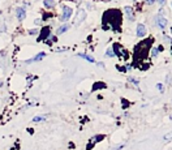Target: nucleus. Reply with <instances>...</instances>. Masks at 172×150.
Instances as JSON below:
<instances>
[{"instance_id":"24","label":"nucleus","mask_w":172,"mask_h":150,"mask_svg":"<svg viewBox=\"0 0 172 150\" xmlns=\"http://www.w3.org/2000/svg\"><path fill=\"white\" fill-rule=\"evenodd\" d=\"M134 1H136V0H134Z\"/></svg>"},{"instance_id":"14","label":"nucleus","mask_w":172,"mask_h":150,"mask_svg":"<svg viewBox=\"0 0 172 150\" xmlns=\"http://www.w3.org/2000/svg\"><path fill=\"white\" fill-rule=\"evenodd\" d=\"M106 54H107V56H110V57H114L115 56V52L112 51V48H108Z\"/></svg>"},{"instance_id":"16","label":"nucleus","mask_w":172,"mask_h":150,"mask_svg":"<svg viewBox=\"0 0 172 150\" xmlns=\"http://www.w3.org/2000/svg\"><path fill=\"white\" fill-rule=\"evenodd\" d=\"M104 84H102V82H99V84H95L94 85V90H98V88H104Z\"/></svg>"},{"instance_id":"12","label":"nucleus","mask_w":172,"mask_h":150,"mask_svg":"<svg viewBox=\"0 0 172 150\" xmlns=\"http://www.w3.org/2000/svg\"><path fill=\"white\" fill-rule=\"evenodd\" d=\"M43 120H46V117H44V116H35L33 119L34 123H39V121H43Z\"/></svg>"},{"instance_id":"23","label":"nucleus","mask_w":172,"mask_h":150,"mask_svg":"<svg viewBox=\"0 0 172 150\" xmlns=\"http://www.w3.org/2000/svg\"><path fill=\"white\" fill-rule=\"evenodd\" d=\"M171 52H172V47H171Z\"/></svg>"},{"instance_id":"3","label":"nucleus","mask_w":172,"mask_h":150,"mask_svg":"<svg viewBox=\"0 0 172 150\" xmlns=\"http://www.w3.org/2000/svg\"><path fill=\"white\" fill-rule=\"evenodd\" d=\"M44 56H46V54H44V52H40V54H38V55L35 56V57L29 59V60L26 61V63H28V64H30V63H34V61H39V60H42V59H43Z\"/></svg>"},{"instance_id":"10","label":"nucleus","mask_w":172,"mask_h":150,"mask_svg":"<svg viewBox=\"0 0 172 150\" xmlns=\"http://www.w3.org/2000/svg\"><path fill=\"white\" fill-rule=\"evenodd\" d=\"M158 26H159L160 29H164L166 26H167V20H166V19H162V17H160V19L158 20Z\"/></svg>"},{"instance_id":"20","label":"nucleus","mask_w":172,"mask_h":150,"mask_svg":"<svg viewBox=\"0 0 172 150\" xmlns=\"http://www.w3.org/2000/svg\"><path fill=\"white\" fill-rule=\"evenodd\" d=\"M121 149H123V145H117V146H116V148H114L112 150H121Z\"/></svg>"},{"instance_id":"19","label":"nucleus","mask_w":172,"mask_h":150,"mask_svg":"<svg viewBox=\"0 0 172 150\" xmlns=\"http://www.w3.org/2000/svg\"><path fill=\"white\" fill-rule=\"evenodd\" d=\"M129 81H132V82H133V84H136V85L138 84V81H137V80H134L133 77H129Z\"/></svg>"},{"instance_id":"1","label":"nucleus","mask_w":172,"mask_h":150,"mask_svg":"<svg viewBox=\"0 0 172 150\" xmlns=\"http://www.w3.org/2000/svg\"><path fill=\"white\" fill-rule=\"evenodd\" d=\"M72 16V9L69 7H63V16L60 17L61 21H68Z\"/></svg>"},{"instance_id":"2","label":"nucleus","mask_w":172,"mask_h":150,"mask_svg":"<svg viewBox=\"0 0 172 150\" xmlns=\"http://www.w3.org/2000/svg\"><path fill=\"white\" fill-rule=\"evenodd\" d=\"M146 35V28H145V25L142 24H138L137 25V37H145Z\"/></svg>"},{"instance_id":"5","label":"nucleus","mask_w":172,"mask_h":150,"mask_svg":"<svg viewBox=\"0 0 172 150\" xmlns=\"http://www.w3.org/2000/svg\"><path fill=\"white\" fill-rule=\"evenodd\" d=\"M124 11H125V13H126V16H128L129 20H134V15H133V9H132V8H130V7H125Z\"/></svg>"},{"instance_id":"21","label":"nucleus","mask_w":172,"mask_h":150,"mask_svg":"<svg viewBox=\"0 0 172 150\" xmlns=\"http://www.w3.org/2000/svg\"><path fill=\"white\" fill-rule=\"evenodd\" d=\"M154 1H155V0H146V3L149 4V5H153V4H154Z\"/></svg>"},{"instance_id":"22","label":"nucleus","mask_w":172,"mask_h":150,"mask_svg":"<svg viewBox=\"0 0 172 150\" xmlns=\"http://www.w3.org/2000/svg\"><path fill=\"white\" fill-rule=\"evenodd\" d=\"M158 1H159V4H160V5H163V4H164V1H166V0H158Z\"/></svg>"},{"instance_id":"4","label":"nucleus","mask_w":172,"mask_h":150,"mask_svg":"<svg viewBox=\"0 0 172 150\" xmlns=\"http://www.w3.org/2000/svg\"><path fill=\"white\" fill-rule=\"evenodd\" d=\"M16 13H17V19H18L20 21H22L26 17V15H25V9L24 8H17V11H16Z\"/></svg>"},{"instance_id":"11","label":"nucleus","mask_w":172,"mask_h":150,"mask_svg":"<svg viewBox=\"0 0 172 150\" xmlns=\"http://www.w3.org/2000/svg\"><path fill=\"white\" fill-rule=\"evenodd\" d=\"M78 56H80V57H84L85 60H87V61H90V63H94V59H93L91 56H89V55H84V54H78Z\"/></svg>"},{"instance_id":"8","label":"nucleus","mask_w":172,"mask_h":150,"mask_svg":"<svg viewBox=\"0 0 172 150\" xmlns=\"http://www.w3.org/2000/svg\"><path fill=\"white\" fill-rule=\"evenodd\" d=\"M44 7H46V8H53V7H55V0H44Z\"/></svg>"},{"instance_id":"6","label":"nucleus","mask_w":172,"mask_h":150,"mask_svg":"<svg viewBox=\"0 0 172 150\" xmlns=\"http://www.w3.org/2000/svg\"><path fill=\"white\" fill-rule=\"evenodd\" d=\"M85 17H86V12L81 9V11L78 12V17H77V20H76V24H80L82 20H85Z\"/></svg>"},{"instance_id":"17","label":"nucleus","mask_w":172,"mask_h":150,"mask_svg":"<svg viewBox=\"0 0 172 150\" xmlns=\"http://www.w3.org/2000/svg\"><path fill=\"white\" fill-rule=\"evenodd\" d=\"M156 89L159 90V92H162V93L164 92V86H163L162 84H156Z\"/></svg>"},{"instance_id":"13","label":"nucleus","mask_w":172,"mask_h":150,"mask_svg":"<svg viewBox=\"0 0 172 150\" xmlns=\"http://www.w3.org/2000/svg\"><path fill=\"white\" fill-rule=\"evenodd\" d=\"M164 140L166 141H171L172 140V132H168V133L164 134Z\"/></svg>"},{"instance_id":"18","label":"nucleus","mask_w":172,"mask_h":150,"mask_svg":"<svg viewBox=\"0 0 172 150\" xmlns=\"http://www.w3.org/2000/svg\"><path fill=\"white\" fill-rule=\"evenodd\" d=\"M38 33V30L37 29H33V30H29V34H31V35H35Z\"/></svg>"},{"instance_id":"7","label":"nucleus","mask_w":172,"mask_h":150,"mask_svg":"<svg viewBox=\"0 0 172 150\" xmlns=\"http://www.w3.org/2000/svg\"><path fill=\"white\" fill-rule=\"evenodd\" d=\"M48 34H50V28H43V29H42V33H40L39 40H40V39H46V38L48 37Z\"/></svg>"},{"instance_id":"9","label":"nucleus","mask_w":172,"mask_h":150,"mask_svg":"<svg viewBox=\"0 0 172 150\" xmlns=\"http://www.w3.org/2000/svg\"><path fill=\"white\" fill-rule=\"evenodd\" d=\"M69 29V25L68 24H64V25H61L60 28L57 29V34H63V33H65V31Z\"/></svg>"},{"instance_id":"15","label":"nucleus","mask_w":172,"mask_h":150,"mask_svg":"<svg viewBox=\"0 0 172 150\" xmlns=\"http://www.w3.org/2000/svg\"><path fill=\"white\" fill-rule=\"evenodd\" d=\"M158 52H159V51H158V48H153L151 50V56L153 57H156L158 56Z\"/></svg>"}]
</instances>
